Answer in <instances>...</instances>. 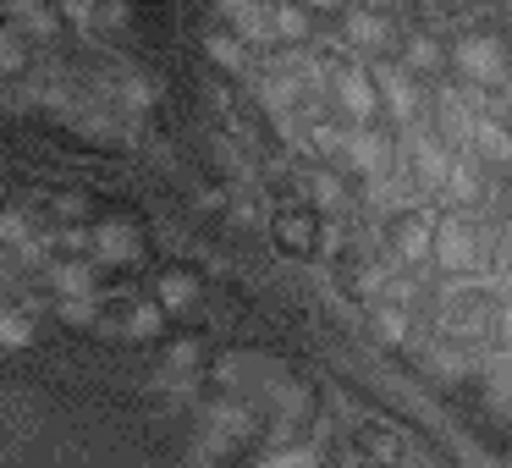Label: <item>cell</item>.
Segmentation results:
<instances>
[{"label": "cell", "instance_id": "cell-13", "mask_svg": "<svg viewBox=\"0 0 512 468\" xmlns=\"http://www.w3.org/2000/svg\"><path fill=\"white\" fill-rule=\"evenodd\" d=\"M100 248H105V254H116V259H138V237L122 232V226H105V232H100Z\"/></svg>", "mask_w": 512, "mask_h": 468}, {"label": "cell", "instance_id": "cell-4", "mask_svg": "<svg viewBox=\"0 0 512 468\" xmlns=\"http://www.w3.org/2000/svg\"><path fill=\"white\" fill-rule=\"evenodd\" d=\"M479 237H474V226H468V215H446L441 226H435V265L441 270H452V276H463V270H474L479 265Z\"/></svg>", "mask_w": 512, "mask_h": 468}, {"label": "cell", "instance_id": "cell-19", "mask_svg": "<svg viewBox=\"0 0 512 468\" xmlns=\"http://www.w3.org/2000/svg\"><path fill=\"white\" fill-rule=\"evenodd\" d=\"M507 61H512V45H507Z\"/></svg>", "mask_w": 512, "mask_h": 468}, {"label": "cell", "instance_id": "cell-16", "mask_svg": "<svg viewBox=\"0 0 512 468\" xmlns=\"http://www.w3.org/2000/svg\"><path fill=\"white\" fill-rule=\"evenodd\" d=\"M0 342H28V325L12 320V314H0Z\"/></svg>", "mask_w": 512, "mask_h": 468}, {"label": "cell", "instance_id": "cell-2", "mask_svg": "<svg viewBox=\"0 0 512 468\" xmlns=\"http://www.w3.org/2000/svg\"><path fill=\"white\" fill-rule=\"evenodd\" d=\"M369 78H375L380 100H386L391 122H397L402 133H413V127L430 122V116H424V89H419V78H413L408 67H397V61H375V67H369Z\"/></svg>", "mask_w": 512, "mask_h": 468}, {"label": "cell", "instance_id": "cell-6", "mask_svg": "<svg viewBox=\"0 0 512 468\" xmlns=\"http://www.w3.org/2000/svg\"><path fill=\"white\" fill-rule=\"evenodd\" d=\"M435 215L424 210V215H408V221H397V259L402 265H419L424 270V259H435Z\"/></svg>", "mask_w": 512, "mask_h": 468}, {"label": "cell", "instance_id": "cell-18", "mask_svg": "<svg viewBox=\"0 0 512 468\" xmlns=\"http://www.w3.org/2000/svg\"><path fill=\"white\" fill-rule=\"evenodd\" d=\"M507 23H512V6H507Z\"/></svg>", "mask_w": 512, "mask_h": 468}, {"label": "cell", "instance_id": "cell-15", "mask_svg": "<svg viewBox=\"0 0 512 468\" xmlns=\"http://www.w3.org/2000/svg\"><path fill=\"white\" fill-rule=\"evenodd\" d=\"M265 17H270V28H276V34H287V39L309 34V17H303V12H265Z\"/></svg>", "mask_w": 512, "mask_h": 468}, {"label": "cell", "instance_id": "cell-9", "mask_svg": "<svg viewBox=\"0 0 512 468\" xmlns=\"http://www.w3.org/2000/svg\"><path fill=\"white\" fill-rule=\"evenodd\" d=\"M446 61H452V56H446V50H441V45H435V39H430V34H419V39H408V72H413V78H419V72H441V67H446Z\"/></svg>", "mask_w": 512, "mask_h": 468}, {"label": "cell", "instance_id": "cell-14", "mask_svg": "<svg viewBox=\"0 0 512 468\" xmlns=\"http://www.w3.org/2000/svg\"><path fill=\"white\" fill-rule=\"evenodd\" d=\"M28 67V45L17 34H0V72H23Z\"/></svg>", "mask_w": 512, "mask_h": 468}, {"label": "cell", "instance_id": "cell-11", "mask_svg": "<svg viewBox=\"0 0 512 468\" xmlns=\"http://www.w3.org/2000/svg\"><path fill=\"white\" fill-rule=\"evenodd\" d=\"M375 331L386 336V342H402V336H408V314L391 309V303H375Z\"/></svg>", "mask_w": 512, "mask_h": 468}, {"label": "cell", "instance_id": "cell-3", "mask_svg": "<svg viewBox=\"0 0 512 468\" xmlns=\"http://www.w3.org/2000/svg\"><path fill=\"white\" fill-rule=\"evenodd\" d=\"M331 94H336V105L347 111V122H353V127H375L380 89H375V78H369L364 67H336L331 72Z\"/></svg>", "mask_w": 512, "mask_h": 468}, {"label": "cell", "instance_id": "cell-8", "mask_svg": "<svg viewBox=\"0 0 512 468\" xmlns=\"http://www.w3.org/2000/svg\"><path fill=\"white\" fill-rule=\"evenodd\" d=\"M336 23H342L347 45H358V50H386L391 45V23L380 12H342Z\"/></svg>", "mask_w": 512, "mask_h": 468}, {"label": "cell", "instance_id": "cell-17", "mask_svg": "<svg viewBox=\"0 0 512 468\" xmlns=\"http://www.w3.org/2000/svg\"><path fill=\"white\" fill-rule=\"evenodd\" d=\"M127 325H133V331H155V325H160V309H138Z\"/></svg>", "mask_w": 512, "mask_h": 468}, {"label": "cell", "instance_id": "cell-12", "mask_svg": "<svg viewBox=\"0 0 512 468\" xmlns=\"http://www.w3.org/2000/svg\"><path fill=\"white\" fill-rule=\"evenodd\" d=\"M193 292L199 287H193L188 276H166L160 281V309H182V303H193Z\"/></svg>", "mask_w": 512, "mask_h": 468}, {"label": "cell", "instance_id": "cell-7", "mask_svg": "<svg viewBox=\"0 0 512 468\" xmlns=\"http://www.w3.org/2000/svg\"><path fill=\"white\" fill-rule=\"evenodd\" d=\"M468 149H474L479 160H490V166H512V133L501 116H485L474 111V133H468Z\"/></svg>", "mask_w": 512, "mask_h": 468}, {"label": "cell", "instance_id": "cell-1", "mask_svg": "<svg viewBox=\"0 0 512 468\" xmlns=\"http://www.w3.org/2000/svg\"><path fill=\"white\" fill-rule=\"evenodd\" d=\"M452 67L463 72L468 83H479V89H507L512 83V61H507V45L501 39H490V34H463L452 50Z\"/></svg>", "mask_w": 512, "mask_h": 468}, {"label": "cell", "instance_id": "cell-10", "mask_svg": "<svg viewBox=\"0 0 512 468\" xmlns=\"http://www.w3.org/2000/svg\"><path fill=\"white\" fill-rule=\"evenodd\" d=\"M276 237L287 248H309V210H281L276 215Z\"/></svg>", "mask_w": 512, "mask_h": 468}, {"label": "cell", "instance_id": "cell-5", "mask_svg": "<svg viewBox=\"0 0 512 468\" xmlns=\"http://www.w3.org/2000/svg\"><path fill=\"white\" fill-rule=\"evenodd\" d=\"M347 160L364 171V182H386L397 155H391V138L380 127H347Z\"/></svg>", "mask_w": 512, "mask_h": 468}]
</instances>
